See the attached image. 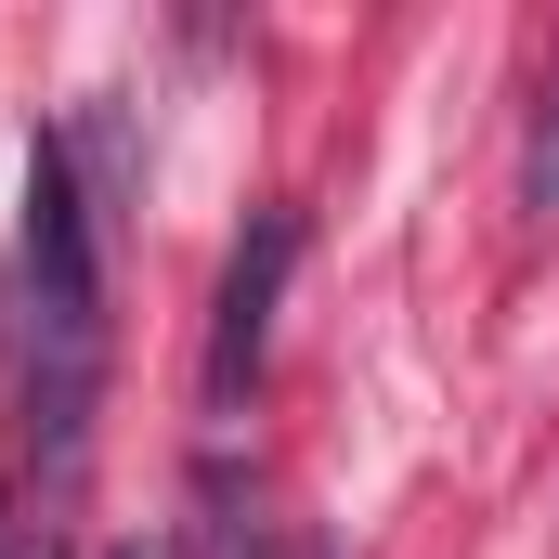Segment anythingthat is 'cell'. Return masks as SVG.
<instances>
[{
    "label": "cell",
    "instance_id": "2",
    "mask_svg": "<svg viewBox=\"0 0 559 559\" xmlns=\"http://www.w3.org/2000/svg\"><path fill=\"white\" fill-rule=\"evenodd\" d=\"M521 195L559 209V79H547V118H534V156H521Z\"/></svg>",
    "mask_w": 559,
    "mask_h": 559
},
{
    "label": "cell",
    "instance_id": "3",
    "mask_svg": "<svg viewBox=\"0 0 559 559\" xmlns=\"http://www.w3.org/2000/svg\"><path fill=\"white\" fill-rule=\"evenodd\" d=\"M0 559H66L52 521H26V508H13V468H0Z\"/></svg>",
    "mask_w": 559,
    "mask_h": 559
},
{
    "label": "cell",
    "instance_id": "1",
    "mask_svg": "<svg viewBox=\"0 0 559 559\" xmlns=\"http://www.w3.org/2000/svg\"><path fill=\"white\" fill-rule=\"evenodd\" d=\"M286 274H299V222L261 209V222L235 235V261H222V312H209V417H235V404H248V378H261V352H274Z\"/></svg>",
    "mask_w": 559,
    "mask_h": 559
},
{
    "label": "cell",
    "instance_id": "5",
    "mask_svg": "<svg viewBox=\"0 0 559 559\" xmlns=\"http://www.w3.org/2000/svg\"><path fill=\"white\" fill-rule=\"evenodd\" d=\"M118 559H169V547H143V534H131V547H118Z\"/></svg>",
    "mask_w": 559,
    "mask_h": 559
},
{
    "label": "cell",
    "instance_id": "4",
    "mask_svg": "<svg viewBox=\"0 0 559 559\" xmlns=\"http://www.w3.org/2000/svg\"><path fill=\"white\" fill-rule=\"evenodd\" d=\"M286 559H325V534H299V547H286Z\"/></svg>",
    "mask_w": 559,
    "mask_h": 559
}]
</instances>
